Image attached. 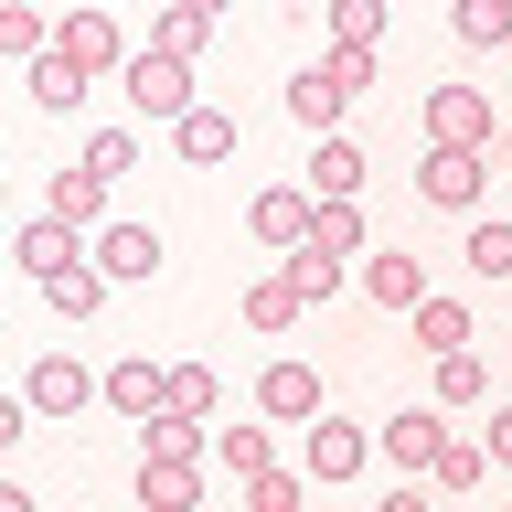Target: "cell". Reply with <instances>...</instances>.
<instances>
[{
    "label": "cell",
    "instance_id": "8fae6325",
    "mask_svg": "<svg viewBox=\"0 0 512 512\" xmlns=\"http://www.w3.org/2000/svg\"><path fill=\"white\" fill-rule=\"evenodd\" d=\"M246 224H256V246H310V192H299V182H267V192H256V203H246Z\"/></svg>",
    "mask_w": 512,
    "mask_h": 512
},
{
    "label": "cell",
    "instance_id": "7a4b0ae2",
    "mask_svg": "<svg viewBox=\"0 0 512 512\" xmlns=\"http://www.w3.org/2000/svg\"><path fill=\"white\" fill-rule=\"evenodd\" d=\"M118 86H128V107H139V118H192V107H203V96H192V64L150 54V43L118 64Z\"/></svg>",
    "mask_w": 512,
    "mask_h": 512
},
{
    "label": "cell",
    "instance_id": "9c48e42d",
    "mask_svg": "<svg viewBox=\"0 0 512 512\" xmlns=\"http://www.w3.org/2000/svg\"><path fill=\"white\" fill-rule=\"evenodd\" d=\"M96 278H107V288H139V278H160V235H150V224H107V235H96Z\"/></svg>",
    "mask_w": 512,
    "mask_h": 512
},
{
    "label": "cell",
    "instance_id": "4316f807",
    "mask_svg": "<svg viewBox=\"0 0 512 512\" xmlns=\"http://www.w3.org/2000/svg\"><path fill=\"white\" fill-rule=\"evenodd\" d=\"M480 395H491V363H480V352H438V416L480 406Z\"/></svg>",
    "mask_w": 512,
    "mask_h": 512
},
{
    "label": "cell",
    "instance_id": "484cf974",
    "mask_svg": "<svg viewBox=\"0 0 512 512\" xmlns=\"http://www.w3.org/2000/svg\"><path fill=\"white\" fill-rule=\"evenodd\" d=\"M0 54L11 64H32V54H54V22L32 11V0H0Z\"/></svg>",
    "mask_w": 512,
    "mask_h": 512
},
{
    "label": "cell",
    "instance_id": "74e56055",
    "mask_svg": "<svg viewBox=\"0 0 512 512\" xmlns=\"http://www.w3.org/2000/svg\"><path fill=\"white\" fill-rule=\"evenodd\" d=\"M480 448H491V470H512V406H491V427H480Z\"/></svg>",
    "mask_w": 512,
    "mask_h": 512
},
{
    "label": "cell",
    "instance_id": "d590c367",
    "mask_svg": "<svg viewBox=\"0 0 512 512\" xmlns=\"http://www.w3.org/2000/svg\"><path fill=\"white\" fill-rule=\"evenodd\" d=\"M171 406H182V416H214V406H224L214 363H171Z\"/></svg>",
    "mask_w": 512,
    "mask_h": 512
},
{
    "label": "cell",
    "instance_id": "f35d334b",
    "mask_svg": "<svg viewBox=\"0 0 512 512\" xmlns=\"http://www.w3.org/2000/svg\"><path fill=\"white\" fill-rule=\"evenodd\" d=\"M22 427H32V406H22V395H11V384H0V448L22 438Z\"/></svg>",
    "mask_w": 512,
    "mask_h": 512
},
{
    "label": "cell",
    "instance_id": "ab89813d",
    "mask_svg": "<svg viewBox=\"0 0 512 512\" xmlns=\"http://www.w3.org/2000/svg\"><path fill=\"white\" fill-rule=\"evenodd\" d=\"M0 512H32V491H22V480H0Z\"/></svg>",
    "mask_w": 512,
    "mask_h": 512
},
{
    "label": "cell",
    "instance_id": "2e32d148",
    "mask_svg": "<svg viewBox=\"0 0 512 512\" xmlns=\"http://www.w3.org/2000/svg\"><path fill=\"white\" fill-rule=\"evenodd\" d=\"M363 299H374V310H416V299H427V267H416V256H363Z\"/></svg>",
    "mask_w": 512,
    "mask_h": 512
},
{
    "label": "cell",
    "instance_id": "d6a6232c",
    "mask_svg": "<svg viewBox=\"0 0 512 512\" xmlns=\"http://www.w3.org/2000/svg\"><path fill=\"white\" fill-rule=\"evenodd\" d=\"M299 502H310V480H299V470H278V459L246 480V512H299Z\"/></svg>",
    "mask_w": 512,
    "mask_h": 512
},
{
    "label": "cell",
    "instance_id": "5bb4252c",
    "mask_svg": "<svg viewBox=\"0 0 512 512\" xmlns=\"http://www.w3.org/2000/svg\"><path fill=\"white\" fill-rule=\"evenodd\" d=\"M406 320H416V352H427V363H438V352H470V299H438V288H427Z\"/></svg>",
    "mask_w": 512,
    "mask_h": 512
},
{
    "label": "cell",
    "instance_id": "e575fe53",
    "mask_svg": "<svg viewBox=\"0 0 512 512\" xmlns=\"http://www.w3.org/2000/svg\"><path fill=\"white\" fill-rule=\"evenodd\" d=\"M288 320H299V288H288V278H256L246 288V331H288Z\"/></svg>",
    "mask_w": 512,
    "mask_h": 512
},
{
    "label": "cell",
    "instance_id": "f546056e",
    "mask_svg": "<svg viewBox=\"0 0 512 512\" xmlns=\"http://www.w3.org/2000/svg\"><path fill=\"white\" fill-rule=\"evenodd\" d=\"M288 288H299V310H310V299H331V288H342V256H320V246H288V267H278Z\"/></svg>",
    "mask_w": 512,
    "mask_h": 512
},
{
    "label": "cell",
    "instance_id": "603a6c76",
    "mask_svg": "<svg viewBox=\"0 0 512 512\" xmlns=\"http://www.w3.org/2000/svg\"><path fill=\"white\" fill-rule=\"evenodd\" d=\"M203 43H214V11H182V0H171V11L150 22V54H171V64H192Z\"/></svg>",
    "mask_w": 512,
    "mask_h": 512
},
{
    "label": "cell",
    "instance_id": "ba28073f",
    "mask_svg": "<svg viewBox=\"0 0 512 512\" xmlns=\"http://www.w3.org/2000/svg\"><path fill=\"white\" fill-rule=\"evenodd\" d=\"M22 406L32 416H75V406H96V374L75 363V352H43V363L22 374Z\"/></svg>",
    "mask_w": 512,
    "mask_h": 512
},
{
    "label": "cell",
    "instance_id": "d4e9b609",
    "mask_svg": "<svg viewBox=\"0 0 512 512\" xmlns=\"http://www.w3.org/2000/svg\"><path fill=\"white\" fill-rule=\"evenodd\" d=\"M43 299H54V320H96V299H107V278H96V256H75L64 278H43Z\"/></svg>",
    "mask_w": 512,
    "mask_h": 512
},
{
    "label": "cell",
    "instance_id": "cb8c5ba5",
    "mask_svg": "<svg viewBox=\"0 0 512 512\" xmlns=\"http://www.w3.org/2000/svg\"><path fill=\"white\" fill-rule=\"evenodd\" d=\"M22 86H32V107H54V118H64V107H86V75H75L64 54H32V64H22Z\"/></svg>",
    "mask_w": 512,
    "mask_h": 512
},
{
    "label": "cell",
    "instance_id": "5b68a950",
    "mask_svg": "<svg viewBox=\"0 0 512 512\" xmlns=\"http://www.w3.org/2000/svg\"><path fill=\"white\" fill-rule=\"evenodd\" d=\"M416 192H427L438 214H480V192H491V150H427V160H416Z\"/></svg>",
    "mask_w": 512,
    "mask_h": 512
},
{
    "label": "cell",
    "instance_id": "44dd1931",
    "mask_svg": "<svg viewBox=\"0 0 512 512\" xmlns=\"http://www.w3.org/2000/svg\"><path fill=\"white\" fill-rule=\"evenodd\" d=\"M43 214H54V224H75V235H86V224L107 214V182H96V171H54V192H43Z\"/></svg>",
    "mask_w": 512,
    "mask_h": 512
},
{
    "label": "cell",
    "instance_id": "e0dca14e",
    "mask_svg": "<svg viewBox=\"0 0 512 512\" xmlns=\"http://www.w3.org/2000/svg\"><path fill=\"white\" fill-rule=\"evenodd\" d=\"M11 256H22L32 278H64V267L86 256V235H75V224H54V214H43V224H22V246H11Z\"/></svg>",
    "mask_w": 512,
    "mask_h": 512
},
{
    "label": "cell",
    "instance_id": "ac0fdd59",
    "mask_svg": "<svg viewBox=\"0 0 512 512\" xmlns=\"http://www.w3.org/2000/svg\"><path fill=\"white\" fill-rule=\"evenodd\" d=\"M480 480H491V448H480L470 427H448V448H438V470H427V491H448V502H459V491H480Z\"/></svg>",
    "mask_w": 512,
    "mask_h": 512
},
{
    "label": "cell",
    "instance_id": "30bf717a",
    "mask_svg": "<svg viewBox=\"0 0 512 512\" xmlns=\"http://www.w3.org/2000/svg\"><path fill=\"white\" fill-rule=\"evenodd\" d=\"M96 395H107L118 416H160V406H171V363H150V352H118Z\"/></svg>",
    "mask_w": 512,
    "mask_h": 512
},
{
    "label": "cell",
    "instance_id": "9a60e30c",
    "mask_svg": "<svg viewBox=\"0 0 512 512\" xmlns=\"http://www.w3.org/2000/svg\"><path fill=\"white\" fill-rule=\"evenodd\" d=\"M171 150H182L192 171H214V160H235V118H224V107H192V118H171Z\"/></svg>",
    "mask_w": 512,
    "mask_h": 512
},
{
    "label": "cell",
    "instance_id": "836d02e7",
    "mask_svg": "<svg viewBox=\"0 0 512 512\" xmlns=\"http://www.w3.org/2000/svg\"><path fill=\"white\" fill-rule=\"evenodd\" d=\"M459 256H470V278H512V224H491V214H480Z\"/></svg>",
    "mask_w": 512,
    "mask_h": 512
},
{
    "label": "cell",
    "instance_id": "83f0119b",
    "mask_svg": "<svg viewBox=\"0 0 512 512\" xmlns=\"http://www.w3.org/2000/svg\"><path fill=\"white\" fill-rule=\"evenodd\" d=\"M310 246L320 256H363V203H310Z\"/></svg>",
    "mask_w": 512,
    "mask_h": 512
},
{
    "label": "cell",
    "instance_id": "4fadbf2b",
    "mask_svg": "<svg viewBox=\"0 0 512 512\" xmlns=\"http://www.w3.org/2000/svg\"><path fill=\"white\" fill-rule=\"evenodd\" d=\"M139 512H203V459H139Z\"/></svg>",
    "mask_w": 512,
    "mask_h": 512
},
{
    "label": "cell",
    "instance_id": "60d3db41",
    "mask_svg": "<svg viewBox=\"0 0 512 512\" xmlns=\"http://www.w3.org/2000/svg\"><path fill=\"white\" fill-rule=\"evenodd\" d=\"M182 11H214V22H224V0H182Z\"/></svg>",
    "mask_w": 512,
    "mask_h": 512
},
{
    "label": "cell",
    "instance_id": "4dcf8cb0",
    "mask_svg": "<svg viewBox=\"0 0 512 512\" xmlns=\"http://www.w3.org/2000/svg\"><path fill=\"white\" fill-rule=\"evenodd\" d=\"M331 43H342V54H374L384 43V0H331Z\"/></svg>",
    "mask_w": 512,
    "mask_h": 512
},
{
    "label": "cell",
    "instance_id": "d6986e66",
    "mask_svg": "<svg viewBox=\"0 0 512 512\" xmlns=\"http://www.w3.org/2000/svg\"><path fill=\"white\" fill-rule=\"evenodd\" d=\"M342 107H352V96L331 86L320 64H310V75H288V118H299V128H320V139H331V128H342Z\"/></svg>",
    "mask_w": 512,
    "mask_h": 512
},
{
    "label": "cell",
    "instance_id": "b9f144b4",
    "mask_svg": "<svg viewBox=\"0 0 512 512\" xmlns=\"http://www.w3.org/2000/svg\"><path fill=\"white\" fill-rule=\"evenodd\" d=\"M96 11H118V0H96Z\"/></svg>",
    "mask_w": 512,
    "mask_h": 512
},
{
    "label": "cell",
    "instance_id": "7c38bea8",
    "mask_svg": "<svg viewBox=\"0 0 512 512\" xmlns=\"http://www.w3.org/2000/svg\"><path fill=\"white\" fill-rule=\"evenodd\" d=\"M299 192H310V203H363V150H352L342 128L310 150V182H299Z\"/></svg>",
    "mask_w": 512,
    "mask_h": 512
},
{
    "label": "cell",
    "instance_id": "7402d4cb",
    "mask_svg": "<svg viewBox=\"0 0 512 512\" xmlns=\"http://www.w3.org/2000/svg\"><path fill=\"white\" fill-rule=\"evenodd\" d=\"M448 32H459L470 54H502V43H512V11H502V0H448Z\"/></svg>",
    "mask_w": 512,
    "mask_h": 512
},
{
    "label": "cell",
    "instance_id": "6da1fadb",
    "mask_svg": "<svg viewBox=\"0 0 512 512\" xmlns=\"http://www.w3.org/2000/svg\"><path fill=\"white\" fill-rule=\"evenodd\" d=\"M54 54H64V64H75V75L96 86V75H118V64H128V32H118V11H96V0H75V11L54 22Z\"/></svg>",
    "mask_w": 512,
    "mask_h": 512
},
{
    "label": "cell",
    "instance_id": "f1b7e54d",
    "mask_svg": "<svg viewBox=\"0 0 512 512\" xmlns=\"http://www.w3.org/2000/svg\"><path fill=\"white\" fill-rule=\"evenodd\" d=\"M75 171H96V182H128V171H139V139H128V128H96L86 150H75Z\"/></svg>",
    "mask_w": 512,
    "mask_h": 512
},
{
    "label": "cell",
    "instance_id": "8d00e7d4",
    "mask_svg": "<svg viewBox=\"0 0 512 512\" xmlns=\"http://www.w3.org/2000/svg\"><path fill=\"white\" fill-rule=\"evenodd\" d=\"M374 512H438V491H427V480H395V491H384Z\"/></svg>",
    "mask_w": 512,
    "mask_h": 512
},
{
    "label": "cell",
    "instance_id": "52a82bcc",
    "mask_svg": "<svg viewBox=\"0 0 512 512\" xmlns=\"http://www.w3.org/2000/svg\"><path fill=\"white\" fill-rule=\"evenodd\" d=\"M256 416H267V427H310L320 416V374L299 363V352H278V363L256 374Z\"/></svg>",
    "mask_w": 512,
    "mask_h": 512
},
{
    "label": "cell",
    "instance_id": "ffe728a7",
    "mask_svg": "<svg viewBox=\"0 0 512 512\" xmlns=\"http://www.w3.org/2000/svg\"><path fill=\"white\" fill-rule=\"evenodd\" d=\"M139 459H203V416H182V406L139 416Z\"/></svg>",
    "mask_w": 512,
    "mask_h": 512
},
{
    "label": "cell",
    "instance_id": "1f68e13d",
    "mask_svg": "<svg viewBox=\"0 0 512 512\" xmlns=\"http://www.w3.org/2000/svg\"><path fill=\"white\" fill-rule=\"evenodd\" d=\"M214 470L256 480V470H267V427H214Z\"/></svg>",
    "mask_w": 512,
    "mask_h": 512
},
{
    "label": "cell",
    "instance_id": "7bdbcfd3",
    "mask_svg": "<svg viewBox=\"0 0 512 512\" xmlns=\"http://www.w3.org/2000/svg\"><path fill=\"white\" fill-rule=\"evenodd\" d=\"M502 11H512V0H502Z\"/></svg>",
    "mask_w": 512,
    "mask_h": 512
},
{
    "label": "cell",
    "instance_id": "3957f363",
    "mask_svg": "<svg viewBox=\"0 0 512 512\" xmlns=\"http://www.w3.org/2000/svg\"><path fill=\"white\" fill-rule=\"evenodd\" d=\"M363 459H374V427H352V416L320 406V416H310V448H299V480L331 491V480H363Z\"/></svg>",
    "mask_w": 512,
    "mask_h": 512
},
{
    "label": "cell",
    "instance_id": "8992f818",
    "mask_svg": "<svg viewBox=\"0 0 512 512\" xmlns=\"http://www.w3.org/2000/svg\"><path fill=\"white\" fill-rule=\"evenodd\" d=\"M438 448H448V416L438 406H406V416H384V427H374V459H395L406 480L438 470Z\"/></svg>",
    "mask_w": 512,
    "mask_h": 512
},
{
    "label": "cell",
    "instance_id": "277c9868",
    "mask_svg": "<svg viewBox=\"0 0 512 512\" xmlns=\"http://www.w3.org/2000/svg\"><path fill=\"white\" fill-rule=\"evenodd\" d=\"M491 96L480 86H427V150H491Z\"/></svg>",
    "mask_w": 512,
    "mask_h": 512
}]
</instances>
